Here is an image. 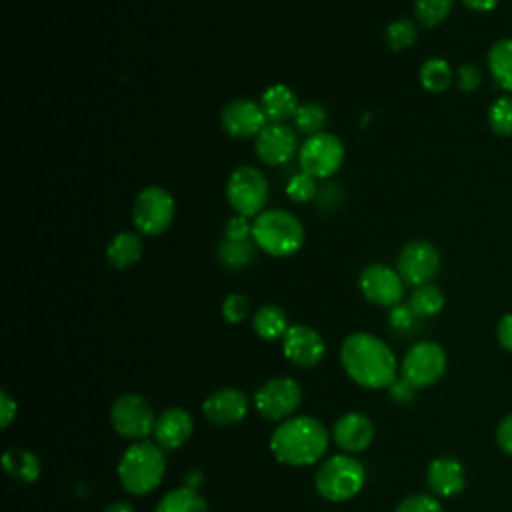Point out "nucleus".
Here are the masks:
<instances>
[{
    "instance_id": "ddd939ff",
    "label": "nucleus",
    "mask_w": 512,
    "mask_h": 512,
    "mask_svg": "<svg viewBox=\"0 0 512 512\" xmlns=\"http://www.w3.org/2000/svg\"><path fill=\"white\" fill-rule=\"evenodd\" d=\"M358 286L362 296L376 306L394 308L404 296V280L398 270L380 262L362 268L358 276Z\"/></svg>"
},
{
    "instance_id": "423d86ee",
    "label": "nucleus",
    "mask_w": 512,
    "mask_h": 512,
    "mask_svg": "<svg viewBox=\"0 0 512 512\" xmlns=\"http://www.w3.org/2000/svg\"><path fill=\"white\" fill-rule=\"evenodd\" d=\"M270 186L262 170L250 164L236 166L226 182V200L240 216H258L268 202Z\"/></svg>"
},
{
    "instance_id": "f03ea898",
    "label": "nucleus",
    "mask_w": 512,
    "mask_h": 512,
    "mask_svg": "<svg viewBox=\"0 0 512 512\" xmlns=\"http://www.w3.org/2000/svg\"><path fill=\"white\" fill-rule=\"evenodd\" d=\"M274 458L290 466H310L328 450V430L312 416L284 420L270 438Z\"/></svg>"
},
{
    "instance_id": "c756f323",
    "label": "nucleus",
    "mask_w": 512,
    "mask_h": 512,
    "mask_svg": "<svg viewBox=\"0 0 512 512\" xmlns=\"http://www.w3.org/2000/svg\"><path fill=\"white\" fill-rule=\"evenodd\" d=\"M328 122V112L320 102H304L300 104L296 116H294V126L298 132L312 136L318 132H324V126Z\"/></svg>"
},
{
    "instance_id": "a211bd4d",
    "label": "nucleus",
    "mask_w": 512,
    "mask_h": 512,
    "mask_svg": "<svg viewBox=\"0 0 512 512\" xmlns=\"http://www.w3.org/2000/svg\"><path fill=\"white\" fill-rule=\"evenodd\" d=\"M332 438L338 448L348 454L366 450L374 440V424L360 412H348L334 422Z\"/></svg>"
},
{
    "instance_id": "412c9836",
    "label": "nucleus",
    "mask_w": 512,
    "mask_h": 512,
    "mask_svg": "<svg viewBox=\"0 0 512 512\" xmlns=\"http://www.w3.org/2000/svg\"><path fill=\"white\" fill-rule=\"evenodd\" d=\"M260 106H262L268 122L286 124L288 120H294V116L300 108V102H298V96L294 94V90L288 84L276 82V84H270L262 92Z\"/></svg>"
},
{
    "instance_id": "a19ab883",
    "label": "nucleus",
    "mask_w": 512,
    "mask_h": 512,
    "mask_svg": "<svg viewBox=\"0 0 512 512\" xmlns=\"http://www.w3.org/2000/svg\"><path fill=\"white\" fill-rule=\"evenodd\" d=\"M16 410H18L16 400L6 390H2L0 392V426L2 428H8L12 424V420L16 418Z\"/></svg>"
},
{
    "instance_id": "9b49d317",
    "label": "nucleus",
    "mask_w": 512,
    "mask_h": 512,
    "mask_svg": "<svg viewBox=\"0 0 512 512\" xmlns=\"http://www.w3.org/2000/svg\"><path fill=\"white\" fill-rule=\"evenodd\" d=\"M302 402V388L294 378L278 376L262 384L254 394L256 410L266 420H288Z\"/></svg>"
},
{
    "instance_id": "39448f33",
    "label": "nucleus",
    "mask_w": 512,
    "mask_h": 512,
    "mask_svg": "<svg viewBox=\"0 0 512 512\" xmlns=\"http://www.w3.org/2000/svg\"><path fill=\"white\" fill-rule=\"evenodd\" d=\"M364 480L366 470L354 456L336 454L320 464L314 476V486L324 500L346 502L362 490Z\"/></svg>"
},
{
    "instance_id": "4c0bfd02",
    "label": "nucleus",
    "mask_w": 512,
    "mask_h": 512,
    "mask_svg": "<svg viewBox=\"0 0 512 512\" xmlns=\"http://www.w3.org/2000/svg\"><path fill=\"white\" fill-rule=\"evenodd\" d=\"M224 238L228 240H246V238H252V224L248 222V216H232L228 222H226V228H224Z\"/></svg>"
},
{
    "instance_id": "7c9ffc66",
    "label": "nucleus",
    "mask_w": 512,
    "mask_h": 512,
    "mask_svg": "<svg viewBox=\"0 0 512 512\" xmlns=\"http://www.w3.org/2000/svg\"><path fill=\"white\" fill-rule=\"evenodd\" d=\"M384 38H386V44H388L394 52L406 50V48H410V46L416 42V38H418V26H416V22L410 20V18H396V20H392V22L386 26Z\"/></svg>"
},
{
    "instance_id": "72a5a7b5",
    "label": "nucleus",
    "mask_w": 512,
    "mask_h": 512,
    "mask_svg": "<svg viewBox=\"0 0 512 512\" xmlns=\"http://www.w3.org/2000/svg\"><path fill=\"white\" fill-rule=\"evenodd\" d=\"M488 124L498 136H512V96H500L488 110Z\"/></svg>"
},
{
    "instance_id": "6e6552de",
    "label": "nucleus",
    "mask_w": 512,
    "mask_h": 512,
    "mask_svg": "<svg viewBox=\"0 0 512 512\" xmlns=\"http://www.w3.org/2000/svg\"><path fill=\"white\" fill-rule=\"evenodd\" d=\"M344 144L336 134L318 132L306 136L298 150V166L302 172L316 180H326L334 176L344 164Z\"/></svg>"
},
{
    "instance_id": "2f4dec72",
    "label": "nucleus",
    "mask_w": 512,
    "mask_h": 512,
    "mask_svg": "<svg viewBox=\"0 0 512 512\" xmlns=\"http://www.w3.org/2000/svg\"><path fill=\"white\" fill-rule=\"evenodd\" d=\"M452 6L454 0H414V14L418 24L424 28H434L448 18Z\"/></svg>"
},
{
    "instance_id": "ea45409f",
    "label": "nucleus",
    "mask_w": 512,
    "mask_h": 512,
    "mask_svg": "<svg viewBox=\"0 0 512 512\" xmlns=\"http://www.w3.org/2000/svg\"><path fill=\"white\" fill-rule=\"evenodd\" d=\"M496 442L498 446L512 456V414L504 416L496 428Z\"/></svg>"
},
{
    "instance_id": "79ce46f5",
    "label": "nucleus",
    "mask_w": 512,
    "mask_h": 512,
    "mask_svg": "<svg viewBox=\"0 0 512 512\" xmlns=\"http://www.w3.org/2000/svg\"><path fill=\"white\" fill-rule=\"evenodd\" d=\"M414 316H416V314L410 310V306H408V304H406V306L396 304V306L392 308V312H390V324H392L394 328L404 330V328H408V326L412 324Z\"/></svg>"
},
{
    "instance_id": "e433bc0d",
    "label": "nucleus",
    "mask_w": 512,
    "mask_h": 512,
    "mask_svg": "<svg viewBox=\"0 0 512 512\" xmlns=\"http://www.w3.org/2000/svg\"><path fill=\"white\" fill-rule=\"evenodd\" d=\"M458 88L464 92H474L482 84V72L474 64H462L456 72Z\"/></svg>"
},
{
    "instance_id": "f8f14e48",
    "label": "nucleus",
    "mask_w": 512,
    "mask_h": 512,
    "mask_svg": "<svg viewBox=\"0 0 512 512\" xmlns=\"http://www.w3.org/2000/svg\"><path fill=\"white\" fill-rule=\"evenodd\" d=\"M396 270L404 284L414 288L430 284L440 272V252L428 240H412L402 246L396 260Z\"/></svg>"
},
{
    "instance_id": "20e7f679",
    "label": "nucleus",
    "mask_w": 512,
    "mask_h": 512,
    "mask_svg": "<svg viewBox=\"0 0 512 512\" xmlns=\"http://www.w3.org/2000/svg\"><path fill=\"white\" fill-rule=\"evenodd\" d=\"M166 472V458L158 444L136 442L118 462V478L128 494L144 496L158 488Z\"/></svg>"
},
{
    "instance_id": "bb28decb",
    "label": "nucleus",
    "mask_w": 512,
    "mask_h": 512,
    "mask_svg": "<svg viewBox=\"0 0 512 512\" xmlns=\"http://www.w3.org/2000/svg\"><path fill=\"white\" fill-rule=\"evenodd\" d=\"M254 256H256V244L252 238H246V240L224 238L218 244V260L224 268L242 270L252 264Z\"/></svg>"
},
{
    "instance_id": "37998d69",
    "label": "nucleus",
    "mask_w": 512,
    "mask_h": 512,
    "mask_svg": "<svg viewBox=\"0 0 512 512\" xmlns=\"http://www.w3.org/2000/svg\"><path fill=\"white\" fill-rule=\"evenodd\" d=\"M496 336H498L500 346H502L504 350L512 352V312L500 318L498 328H496Z\"/></svg>"
},
{
    "instance_id": "49530a36",
    "label": "nucleus",
    "mask_w": 512,
    "mask_h": 512,
    "mask_svg": "<svg viewBox=\"0 0 512 512\" xmlns=\"http://www.w3.org/2000/svg\"><path fill=\"white\" fill-rule=\"evenodd\" d=\"M102 512H134V506L130 502H124V500H118V502H112L108 504Z\"/></svg>"
},
{
    "instance_id": "cd10ccee",
    "label": "nucleus",
    "mask_w": 512,
    "mask_h": 512,
    "mask_svg": "<svg viewBox=\"0 0 512 512\" xmlns=\"http://www.w3.org/2000/svg\"><path fill=\"white\" fill-rule=\"evenodd\" d=\"M154 512H208V504L194 488L170 490Z\"/></svg>"
},
{
    "instance_id": "7ed1b4c3",
    "label": "nucleus",
    "mask_w": 512,
    "mask_h": 512,
    "mask_svg": "<svg viewBox=\"0 0 512 512\" xmlns=\"http://www.w3.org/2000/svg\"><path fill=\"white\" fill-rule=\"evenodd\" d=\"M252 240L264 254L272 258H288L304 246L306 230L300 218L292 212L270 208L254 218Z\"/></svg>"
},
{
    "instance_id": "393cba45",
    "label": "nucleus",
    "mask_w": 512,
    "mask_h": 512,
    "mask_svg": "<svg viewBox=\"0 0 512 512\" xmlns=\"http://www.w3.org/2000/svg\"><path fill=\"white\" fill-rule=\"evenodd\" d=\"M488 72L502 90H512V38H500L490 46Z\"/></svg>"
},
{
    "instance_id": "b1692460",
    "label": "nucleus",
    "mask_w": 512,
    "mask_h": 512,
    "mask_svg": "<svg viewBox=\"0 0 512 512\" xmlns=\"http://www.w3.org/2000/svg\"><path fill=\"white\" fill-rule=\"evenodd\" d=\"M2 466L10 478L24 484H32L40 476V460L24 448L6 450L2 456Z\"/></svg>"
},
{
    "instance_id": "58836bf2",
    "label": "nucleus",
    "mask_w": 512,
    "mask_h": 512,
    "mask_svg": "<svg viewBox=\"0 0 512 512\" xmlns=\"http://www.w3.org/2000/svg\"><path fill=\"white\" fill-rule=\"evenodd\" d=\"M314 200H316L318 208H322V210H334L336 204H340V202L344 200V194H342V188H340V186L328 182L326 186H320V188H318V194H316Z\"/></svg>"
},
{
    "instance_id": "4468645a",
    "label": "nucleus",
    "mask_w": 512,
    "mask_h": 512,
    "mask_svg": "<svg viewBox=\"0 0 512 512\" xmlns=\"http://www.w3.org/2000/svg\"><path fill=\"white\" fill-rule=\"evenodd\" d=\"M298 150V134L288 124L268 122L254 138V152L266 166H282L298 156Z\"/></svg>"
},
{
    "instance_id": "0eeeda50",
    "label": "nucleus",
    "mask_w": 512,
    "mask_h": 512,
    "mask_svg": "<svg viewBox=\"0 0 512 512\" xmlns=\"http://www.w3.org/2000/svg\"><path fill=\"white\" fill-rule=\"evenodd\" d=\"M176 214L174 196L162 186L142 188L132 202V222L142 236L164 234Z\"/></svg>"
},
{
    "instance_id": "2eb2a0df",
    "label": "nucleus",
    "mask_w": 512,
    "mask_h": 512,
    "mask_svg": "<svg viewBox=\"0 0 512 512\" xmlns=\"http://www.w3.org/2000/svg\"><path fill=\"white\" fill-rule=\"evenodd\" d=\"M222 128L232 138H256L260 130L268 124L266 114L260 102L252 98H234L230 100L220 114Z\"/></svg>"
},
{
    "instance_id": "c03bdc74",
    "label": "nucleus",
    "mask_w": 512,
    "mask_h": 512,
    "mask_svg": "<svg viewBox=\"0 0 512 512\" xmlns=\"http://www.w3.org/2000/svg\"><path fill=\"white\" fill-rule=\"evenodd\" d=\"M414 390H416V388H414L408 380H404V378L396 380V382L390 386V394H392V398L398 400V402H408V400L414 396Z\"/></svg>"
},
{
    "instance_id": "473e14b6",
    "label": "nucleus",
    "mask_w": 512,
    "mask_h": 512,
    "mask_svg": "<svg viewBox=\"0 0 512 512\" xmlns=\"http://www.w3.org/2000/svg\"><path fill=\"white\" fill-rule=\"evenodd\" d=\"M318 180L312 178L310 174L306 172H296L290 176L288 184H286V196L296 202V204H302V202H310L316 198L318 194Z\"/></svg>"
},
{
    "instance_id": "a18cd8bd",
    "label": "nucleus",
    "mask_w": 512,
    "mask_h": 512,
    "mask_svg": "<svg viewBox=\"0 0 512 512\" xmlns=\"http://www.w3.org/2000/svg\"><path fill=\"white\" fill-rule=\"evenodd\" d=\"M500 0H462V4L474 12H490Z\"/></svg>"
},
{
    "instance_id": "aec40b11",
    "label": "nucleus",
    "mask_w": 512,
    "mask_h": 512,
    "mask_svg": "<svg viewBox=\"0 0 512 512\" xmlns=\"http://www.w3.org/2000/svg\"><path fill=\"white\" fill-rule=\"evenodd\" d=\"M426 482L436 496L452 498L466 486V474L460 460L452 456H438L428 464Z\"/></svg>"
},
{
    "instance_id": "6ab92c4d",
    "label": "nucleus",
    "mask_w": 512,
    "mask_h": 512,
    "mask_svg": "<svg viewBox=\"0 0 512 512\" xmlns=\"http://www.w3.org/2000/svg\"><path fill=\"white\" fill-rule=\"evenodd\" d=\"M194 420L184 408H168L164 410L154 424V440L162 450H176L192 436Z\"/></svg>"
},
{
    "instance_id": "5701e85b",
    "label": "nucleus",
    "mask_w": 512,
    "mask_h": 512,
    "mask_svg": "<svg viewBox=\"0 0 512 512\" xmlns=\"http://www.w3.org/2000/svg\"><path fill=\"white\" fill-rule=\"evenodd\" d=\"M252 328L262 340L284 338V334L290 328L288 314L276 304H264L256 310V314L252 318Z\"/></svg>"
},
{
    "instance_id": "a878e982",
    "label": "nucleus",
    "mask_w": 512,
    "mask_h": 512,
    "mask_svg": "<svg viewBox=\"0 0 512 512\" xmlns=\"http://www.w3.org/2000/svg\"><path fill=\"white\" fill-rule=\"evenodd\" d=\"M418 78L426 92L440 94L450 88V84L454 80V72H452V66L444 58L434 56V58H428L422 62Z\"/></svg>"
},
{
    "instance_id": "4be33fe9",
    "label": "nucleus",
    "mask_w": 512,
    "mask_h": 512,
    "mask_svg": "<svg viewBox=\"0 0 512 512\" xmlns=\"http://www.w3.org/2000/svg\"><path fill=\"white\" fill-rule=\"evenodd\" d=\"M144 254V242L140 232H128L122 230L106 246V260L112 268L124 270L134 266Z\"/></svg>"
},
{
    "instance_id": "f3484780",
    "label": "nucleus",
    "mask_w": 512,
    "mask_h": 512,
    "mask_svg": "<svg viewBox=\"0 0 512 512\" xmlns=\"http://www.w3.org/2000/svg\"><path fill=\"white\" fill-rule=\"evenodd\" d=\"M202 412L216 426L236 424L248 412V398L238 388H220L204 400Z\"/></svg>"
},
{
    "instance_id": "f704fd0d",
    "label": "nucleus",
    "mask_w": 512,
    "mask_h": 512,
    "mask_svg": "<svg viewBox=\"0 0 512 512\" xmlns=\"http://www.w3.org/2000/svg\"><path fill=\"white\" fill-rule=\"evenodd\" d=\"M248 310H250V302L244 294L240 292H232L224 298L222 302V316L226 322L230 324H238L242 322L246 316H248Z\"/></svg>"
},
{
    "instance_id": "f257e3e1",
    "label": "nucleus",
    "mask_w": 512,
    "mask_h": 512,
    "mask_svg": "<svg viewBox=\"0 0 512 512\" xmlns=\"http://www.w3.org/2000/svg\"><path fill=\"white\" fill-rule=\"evenodd\" d=\"M340 360L346 374L368 390L390 388L398 378V362L390 346L374 334H348L340 346Z\"/></svg>"
},
{
    "instance_id": "c9c22d12",
    "label": "nucleus",
    "mask_w": 512,
    "mask_h": 512,
    "mask_svg": "<svg viewBox=\"0 0 512 512\" xmlns=\"http://www.w3.org/2000/svg\"><path fill=\"white\" fill-rule=\"evenodd\" d=\"M394 512H442V506H440V502L434 496L412 494V496H406L394 508Z\"/></svg>"
},
{
    "instance_id": "1a4fd4ad",
    "label": "nucleus",
    "mask_w": 512,
    "mask_h": 512,
    "mask_svg": "<svg viewBox=\"0 0 512 512\" xmlns=\"http://www.w3.org/2000/svg\"><path fill=\"white\" fill-rule=\"evenodd\" d=\"M446 352L438 342L420 340L402 358V378L414 388L436 384L446 372Z\"/></svg>"
},
{
    "instance_id": "dca6fc26",
    "label": "nucleus",
    "mask_w": 512,
    "mask_h": 512,
    "mask_svg": "<svg viewBox=\"0 0 512 512\" xmlns=\"http://www.w3.org/2000/svg\"><path fill=\"white\" fill-rule=\"evenodd\" d=\"M282 350L292 364L300 368H312L324 358L326 344L314 328L292 324L282 338Z\"/></svg>"
},
{
    "instance_id": "9d476101",
    "label": "nucleus",
    "mask_w": 512,
    "mask_h": 512,
    "mask_svg": "<svg viewBox=\"0 0 512 512\" xmlns=\"http://www.w3.org/2000/svg\"><path fill=\"white\" fill-rule=\"evenodd\" d=\"M112 428L130 440H144L154 432L156 414L150 402L138 394H122L110 406Z\"/></svg>"
},
{
    "instance_id": "c85d7f7f",
    "label": "nucleus",
    "mask_w": 512,
    "mask_h": 512,
    "mask_svg": "<svg viewBox=\"0 0 512 512\" xmlns=\"http://www.w3.org/2000/svg\"><path fill=\"white\" fill-rule=\"evenodd\" d=\"M444 292L436 286V284H422L416 286L414 292L408 298V306L410 310L420 316V318H428V316H436L442 308H444Z\"/></svg>"
}]
</instances>
